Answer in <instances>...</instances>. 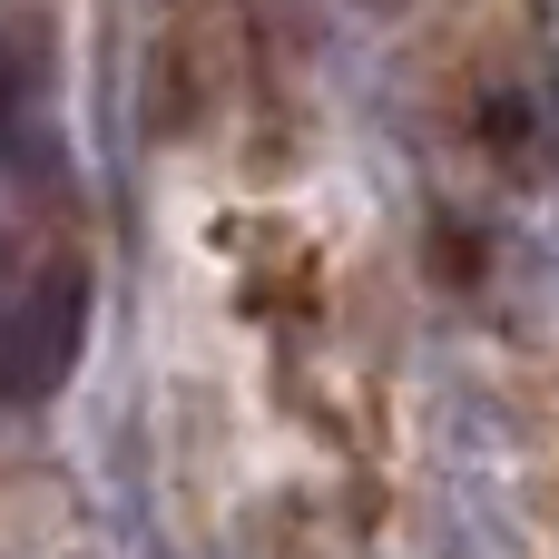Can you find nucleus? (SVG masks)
<instances>
[{
  "mask_svg": "<svg viewBox=\"0 0 559 559\" xmlns=\"http://www.w3.org/2000/svg\"><path fill=\"white\" fill-rule=\"evenodd\" d=\"M354 10H413V0H354Z\"/></svg>",
  "mask_w": 559,
  "mask_h": 559,
  "instance_id": "obj_4",
  "label": "nucleus"
},
{
  "mask_svg": "<svg viewBox=\"0 0 559 559\" xmlns=\"http://www.w3.org/2000/svg\"><path fill=\"white\" fill-rule=\"evenodd\" d=\"M79 354H88V265L59 255V265H39L0 305V413L59 403L69 373H79Z\"/></svg>",
  "mask_w": 559,
  "mask_h": 559,
  "instance_id": "obj_1",
  "label": "nucleus"
},
{
  "mask_svg": "<svg viewBox=\"0 0 559 559\" xmlns=\"http://www.w3.org/2000/svg\"><path fill=\"white\" fill-rule=\"evenodd\" d=\"M49 138V29H0V167Z\"/></svg>",
  "mask_w": 559,
  "mask_h": 559,
  "instance_id": "obj_3",
  "label": "nucleus"
},
{
  "mask_svg": "<svg viewBox=\"0 0 559 559\" xmlns=\"http://www.w3.org/2000/svg\"><path fill=\"white\" fill-rule=\"evenodd\" d=\"M472 138H481V157L501 167V177H540L550 167V108H540V79L521 69V59H491L481 79H472Z\"/></svg>",
  "mask_w": 559,
  "mask_h": 559,
  "instance_id": "obj_2",
  "label": "nucleus"
}]
</instances>
